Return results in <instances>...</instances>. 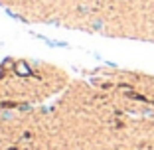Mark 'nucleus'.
<instances>
[{
  "mask_svg": "<svg viewBox=\"0 0 154 150\" xmlns=\"http://www.w3.org/2000/svg\"><path fill=\"white\" fill-rule=\"evenodd\" d=\"M14 73L20 75V77H30V75H32V69H30V65H28L24 59H18V61H16V67H14Z\"/></svg>",
  "mask_w": 154,
  "mask_h": 150,
  "instance_id": "1",
  "label": "nucleus"
},
{
  "mask_svg": "<svg viewBox=\"0 0 154 150\" xmlns=\"http://www.w3.org/2000/svg\"><path fill=\"white\" fill-rule=\"evenodd\" d=\"M2 69H6V71H14V67H16V61H14L12 57H6L4 61H2V65H0Z\"/></svg>",
  "mask_w": 154,
  "mask_h": 150,
  "instance_id": "2",
  "label": "nucleus"
},
{
  "mask_svg": "<svg viewBox=\"0 0 154 150\" xmlns=\"http://www.w3.org/2000/svg\"><path fill=\"white\" fill-rule=\"evenodd\" d=\"M8 150H18V148H16V146H12V148H8Z\"/></svg>",
  "mask_w": 154,
  "mask_h": 150,
  "instance_id": "3",
  "label": "nucleus"
},
{
  "mask_svg": "<svg viewBox=\"0 0 154 150\" xmlns=\"http://www.w3.org/2000/svg\"><path fill=\"white\" fill-rule=\"evenodd\" d=\"M0 69H2V67H0ZM0 77H2V71H0Z\"/></svg>",
  "mask_w": 154,
  "mask_h": 150,
  "instance_id": "4",
  "label": "nucleus"
}]
</instances>
